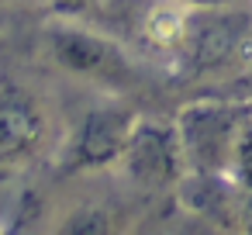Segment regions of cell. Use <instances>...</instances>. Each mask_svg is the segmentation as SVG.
I'll return each instance as SVG.
<instances>
[{
	"instance_id": "obj_9",
	"label": "cell",
	"mask_w": 252,
	"mask_h": 235,
	"mask_svg": "<svg viewBox=\"0 0 252 235\" xmlns=\"http://www.w3.org/2000/svg\"><path fill=\"white\" fill-rule=\"evenodd\" d=\"M45 4H49V11L56 18H80L94 0H45Z\"/></svg>"
},
{
	"instance_id": "obj_4",
	"label": "cell",
	"mask_w": 252,
	"mask_h": 235,
	"mask_svg": "<svg viewBox=\"0 0 252 235\" xmlns=\"http://www.w3.org/2000/svg\"><path fill=\"white\" fill-rule=\"evenodd\" d=\"M118 169L125 173L128 183L142 187L145 194L180 187L187 176V156H183L176 121L138 118L131 128V138L118 159Z\"/></svg>"
},
{
	"instance_id": "obj_1",
	"label": "cell",
	"mask_w": 252,
	"mask_h": 235,
	"mask_svg": "<svg viewBox=\"0 0 252 235\" xmlns=\"http://www.w3.org/2000/svg\"><path fill=\"white\" fill-rule=\"evenodd\" d=\"M45 49L59 69L104 90H125L135 83V69L125 49L104 32L80 25L76 18H56L45 28Z\"/></svg>"
},
{
	"instance_id": "obj_8",
	"label": "cell",
	"mask_w": 252,
	"mask_h": 235,
	"mask_svg": "<svg viewBox=\"0 0 252 235\" xmlns=\"http://www.w3.org/2000/svg\"><path fill=\"white\" fill-rule=\"evenodd\" d=\"M59 232H114V221L100 207H80L69 214V221L59 225Z\"/></svg>"
},
{
	"instance_id": "obj_5",
	"label": "cell",
	"mask_w": 252,
	"mask_h": 235,
	"mask_svg": "<svg viewBox=\"0 0 252 235\" xmlns=\"http://www.w3.org/2000/svg\"><path fill=\"white\" fill-rule=\"evenodd\" d=\"M138 114L121 107V104H97L90 107L76 128L66 135L56 163L63 173H87V169H107L118 166L131 128H135Z\"/></svg>"
},
{
	"instance_id": "obj_10",
	"label": "cell",
	"mask_w": 252,
	"mask_h": 235,
	"mask_svg": "<svg viewBox=\"0 0 252 235\" xmlns=\"http://www.w3.org/2000/svg\"><path fill=\"white\" fill-rule=\"evenodd\" d=\"M180 4H187L193 11H214V7H238L245 0H180Z\"/></svg>"
},
{
	"instance_id": "obj_3",
	"label": "cell",
	"mask_w": 252,
	"mask_h": 235,
	"mask_svg": "<svg viewBox=\"0 0 252 235\" xmlns=\"http://www.w3.org/2000/svg\"><path fill=\"white\" fill-rule=\"evenodd\" d=\"M52 135L45 101L14 73L0 69V169L32 166Z\"/></svg>"
},
{
	"instance_id": "obj_7",
	"label": "cell",
	"mask_w": 252,
	"mask_h": 235,
	"mask_svg": "<svg viewBox=\"0 0 252 235\" xmlns=\"http://www.w3.org/2000/svg\"><path fill=\"white\" fill-rule=\"evenodd\" d=\"M228 176L242 187H252V107L242 121V132L235 138V152H231V166H228Z\"/></svg>"
},
{
	"instance_id": "obj_6",
	"label": "cell",
	"mask_w": 252,
	"mask_h": 235,
	"mask_svg": "<svg viewBox=\"0 0 252 235\" xmlns=\"http://www.w3.org/2000/svg\"><path fill=\"white\" fill-rule=\"evenodd\" d=\"M190 7L180 0H156L145 7L142 21H138V35L149 49L166 52V56H180L190 35Z\"/></svg>"
},
{
	"instance_id": "obj_2",
	"label": "cell",
	"mask_w": 252,
	"mask_h": 235,
	"mask_svg": "<svg viewBox=\"0 0 252 235\" xmlns=\"http://www.w3.org/2000/svg\"><path fill=\"white\" fill-rule=\"evenodd\" d=\"M252 104H231V101H193L180 111L176 128L187 156V173H207V176H228L235 138L242 132V121Z\"/></svg>"
}]
</instances>
